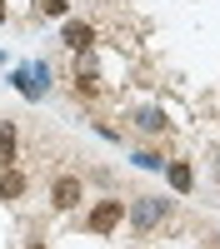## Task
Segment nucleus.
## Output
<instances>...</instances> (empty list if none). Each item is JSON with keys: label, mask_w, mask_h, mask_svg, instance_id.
I'll return each instance as SVG.
<instances>
[{"label": "nucleus", "mask_w": 220, "mask_h": 249, "mask_svg": "<svg viewBox=\"0 0 220 249\" xmlns=\"http://www.w3.org/2000/svg\"><path fill=\"white\" fill-rule=\"evenodd\" d=\"M75 90H80V95H100V80H95V70H85V75L75 70Z\"/></svg>", "instance_id": "obj_9"}, {"label": "nucleus", "mask_w": 220, "mask_h": 249, "mask_svg": "<svg viewBox=\"0 0 220 249\" xmlns=\"http://www.w3.org/2000/svg\"><path fill=\"white\" fill-rule=\"evenodd\" d=\"M20 195H25V175H20L15 164L0 170V199H20Z\"/></svg>", "instance_id": "obj_5"}, {"label": "nucleus", "mask_w": 220, "mask_h": 249, "mask_svg": "<svg viewBox=\"0 0 220 249\" xmlns=\"http://www.w3.org/2000/svg\"><path fill=\"white\" fill-rule=\"evenodd\" d=\"M80 199H85V190H80L75 175H60V179L50 184V204H55V210H75Z\"/></svg>", "instance_id": "obj_2"}, {"label": "nucleus", "mask_w": 220, "mask_h": 249, "mask_svg": "<svg viewBox=\"0 0 220 249\" xmlns=\"http://www.w3.org/2000/svg\"><path fill=\"white\" fill-rule=\"evenodd\" d=\"M10 164H15V130L0 124V170H10Z\"/></svg>", "instance_id": "obj_7"}, {"label": "nucleus", "mask_w": 220, "mask_h": 249, "mask_svg": "<svg viewBox=\"0 0 220 249\" xmlns=\"http://www.w3.org/2000/svg\"><path fill=\"white\" fill-rule=\"evenodd\" d=\"M0 20H5V0H0Z\"/></svg>", "instance_id": "obj_12"}, {"label": "nucleus", "mask_w": 220, "mask_h": 249, "mask_svg": "<svg viewBox=\"0 0 220 249\" xmlns=\"http://www.w3.org/2000/svg\"><path fill=\"white\" fill-rule=\"evenodd\" d=\"M120 214H125V210H120V199H100L95 210H90V234H110L115 224H120Z\"/></svg>", "instance_id": "obj_3"}, {"label": "nucleus", "mask_w": 220, "mask_h": 249, "mask_svg": "<svg viewBox=\"0 0 220 249\" xmlns=\"http://www.w3.org/2000/svg\"><path fill=\"white\" fill-rule=\"evenodd\" d=\"M60 40H65L70 50H90V45H95V30L85 25V20H70V25H65V35H60Z\"/></svg>", "instance_id": "obj_4"}, {"label": "nucleus", "mask_w": 220, "mask_h": 249, "mask_svg": "<svg viewBox=\"0 0 220 249\" xmlns=\"http://www.w3.org/2000/svg\"><path fill=\"white\" fill-rule=\"evenodd\" d=\"M65 5H70V0H35L40 15H65Z\"/></svg>", "instance_id": "obj_10"}, {"label": "nucleus", "mask_w": 220, "mask_h": 249, "mask_svg": "<svg viewBox=\"0 0 220 249\" xmlns=\"http://www.w3.org/2000/svg\"><path fill=\"white\" fill-rule=\"evenodd\" d=\"M135 124H140V130H145V135H160V130H165V110H155V105H145V110L135 115Z\"/></svg>", "instance_id": "obj_6"}, {"label": "nucleus", "mask_w": 220, "mask_h": 249, "mask_svg": "<svg viewBox=\"0 0 220 249\" xmlns=\"http://www.w3.org/2000/svg\"><path fill=\"white\" fill-rule=\"evenodd\" d=\"M165 175H170V184H175V190H180V195H185V190H190V184H195V175H190V164H185V160H175V164H170V170H165Z\"/></svg>", "instance_id": "obj_8"}, {"label": "nucleus", "mask_w": 220, "mask_h": 249, "mask_svg": "<svg viewBox=\"0 0 220 249\" xmlns=\"http://www.w3.org/2000/svg\"><path fill=\"white\" fill-rule=\"evenodd\" d=\"M30 249H45V244H30Z\"/></svg>", "instance_id": "obj_13"}, {"label": "nucleus", "mask_w": 220, "mask_h": 249, "mask_svg": "<svg viewBox=\"0 0 220 249\" xmlns=\"http://www.w3.org/2000/svg\"><path fill=\"white\" fill-rule=\"evenodd\" d=\"M165 210H170V204H165V199H160V195H140V199L130 204V224H135V230H140V234H150V230H155V224H160V219H165Z\"/></svg>", "instance_id": "obj_1"}, {"label": "nucleus", "mask_w": 220, "mask_h": 249, "mask_svg": "<svg viewBox=\"0 0 220 249\" xmlns=\"http://www.w3.org/2000/svg\"><path fill=\"white\" fill-rule=\"evenodd\" d=\"M135 164H140V170H160V155H155V150H140Z\"/></svg>", "instance_id": "obj_11"}]
</instances>
